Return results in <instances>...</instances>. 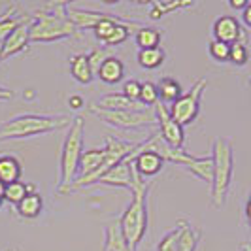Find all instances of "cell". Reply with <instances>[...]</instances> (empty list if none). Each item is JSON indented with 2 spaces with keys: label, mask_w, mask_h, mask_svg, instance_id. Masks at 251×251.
Returning a JSON list of instances; mask_svg holds the SVG:
<instances>
[{
  "label": "cell",
  "mask_w": 251,
  "mask_h": 251,
  "mask_svg": "<svg viewBox=\"0 0 251 251\" xmlns=\"http://www.w3.org/2000/svg\"><path fill=\"white\" fill-rule=\"evenodd\" d=\"M70 2H50L34 12L30 23V42H57L79 36V30L68 19Z\"/></svg>",
  "instance_id": "1"
},
{
  "label": "cell",
  "mask_w": 251,
  "mask_h": 251,
  "mask_svg": "<svg viewBox=\"0 0 251 251\" xmlns=\"http://www.w3.org/2000/svg\"><path fill=\"white\" fill-rule=\"evenodd\" d=\"M148 191H150V183L144 181V177L140 176L134 168V187L130 191L132 201L126 206L121 219L117 221L121 234L126 240L130 251H138L140 242L144 240L146 232H148V225H150V215H148V206H146Z\"/></svg>",
  "instance_id": "2"
},
{
  "label": "cell",
  "mask_w": 251,
  "mask_h": 251,
  "mask_svg": "<svg viewBox=\"0 0 251 251\" xmlns=\"http://www.w3.org/2000/svg\"><path fill=\"white\" fill-rule=\"evenodd\" d=\"M72 117L66 113L59 115H42V113H21L0 125V142L2 140L32 138L38 134H48L72 125Z\"/></svg>",
  "instance_id": "3"
},
{
  "label": "cell",
  "mask_w": 251,
  "mask_h": 251,
  "mask_svg": "<svg viewBox=\"0 0 251 251\" xmlns=\"http://www.w3.org/2000/svg\"><path fill=\"white\" fill-rule=\"evenodd\" d=\"M83 132H85V119L74 117L72 125L68 126L66 138L61 151V181L57 193L66 195L70 193V187L77 179L79 174V159L83 155Z\"/></svg>",
  "instance_id": "4"
},
{
  "label": "cell",
  "mask_w": 251,
  "mask_h": 251,
  "mask_svg": "<svg viewBox=\"0 0 251 251\" xmlns=\"http://www.w3.org/2000/svg\"><path fill=\"white\" fill-rule=\"evenodd\" d=\"M214 183H212V206L221 208L226 202V195L232 183L234 174V151H232V140L228 138H215L214 142Z\"/></svg>",
  "instance_id": "5"
},
{
  "label": "cell",
  "mask_w": 251,
  "mask_h": 251,
  "mask_svg": "<svg viewBox=\"0 0 251 251\" xmlns=\"http://www.w3.org/2000/svg\"><path fill=\"white\" fill-rule=\"evenodd\" d=\"M140 150V144L136 142H125V140H119V138H113V136H106V146H104V161H102L100 168L91 174V176L85 177H77L70 191H75V189H81V187H87V185H95L99 183L100 179L108 170H112L115 164L123 163L125 159H128L132 153H136Z\"/></svg>",
  "instance_id": "6"
},
{
  "label": "cell",
  "mask_w": 251,
  "mask_h": 251,
  "mask_svg": "<svg viewBox=\"0 0 251 251\" xmlns=\"http://www.w3.org/2000/svg\"><path fill=\"white\" fill-rule=\"evenodd\" d=\"M89 112L97 115L104 123L117 126V128H125V130L157 125L155 110H150V108H142V110H102L97 104H91Z\"/></svg>",
  "instance_id": "7"
},
{
  "label": "cell",
  "mask_w": 251,
  "mask_h": 251,
  "mask_svg": "<svg viewBox=\"0 0 251 251\" xmlns=\"http://www.w3.org/2000/svg\"><path fill=\"white\" fill-rule=\"evenodd\" d=\"M208 87V79L206 77H201L197 79L187 93H183L179 99H177L172 106H168L170 110V115L174 117V121H177L181 126L191 125L197 117H199V112H201V99L202 93Z\"/></svg>",
  "instance_id": "8"
},
{
  "label": "cell",
  "mask_w": 251,
  "mask_h": 251,
  "mask_svg": "<svg viewBox=\"0 0 251 251\" xmlns=\"http://www.w3.org/2000/svg\"><path fill=\"white\" fill-rule=\"evenodd\" d=\"M155 115H157V125H159V134L166 146L174 148V150H181L185 144V132L183 126L177 121H174V117L170 115L168 106L164 104H157L155 106Z\"/></svg>",
  "instance_id": "9"
},
{
  "label": "cell",
  "mask_w": 251,
  "mask_h": 251,
  "mask_svg": "<svg viewBox=\"0 0 251 251\" xmlns=\"http://www.w3.org/2000/svg\"><path fill=\"white\" fill-rule=\"evenodd\" d=\"M144 146H146V140L140 144V150H144ZM136 151V153H138ZM136 153H132L128 159H125L123 163L115 164L112 170H108L104 176L99 179V183L100 185H113V187H123V189H128V191H132L134 187V157H136Z\"/></svg>",
  "instance_id": "10"
},
{
  "label": "cell",
  "mask_w": 251,
  "mask_h": 251,
  "mask_svg": "<svg viewBox=\"0 0 251 251\" xmlns=\"http://www.w3.org/2000/svg\"><path fill=\"white\" fill-rule=\"evenodd\" d=\"M214 40H219L223 44H244L248 46V32L240 21L232 15H221L214 23Z\"/></svg>",
  "instance_id": "11"
},
{
  "label": "cell",
  "mask_w": 251,
  "mask_h": 251,
  "mask_svg": "<svg viewBox=\"0 0 251 251\" xmlns=\"http://www.w3.org/2000/svg\"><path fill=\"white\" fill-rule=\"evenodd\" d=\"M30 23H32V17L23 19L12 34L2 42V55H0V61H6V59H10L12 55H17V53H21V51H25L26 48H28V44H30Z\"/></svg>",
  "instance_id": "12"
},
{
  "label": "cell",
  "mask_w": 251,
  "mask_h": 251,
  "mask_svg": "<svg viewBox=\"0 0 251 251\" xmlns=\"http://www.w3.org/2000/svg\"><path fill=\"white\" fill-rule=\"evenodd\" d=\"M150 144H151V136L146 138L144 150L138 151L136 157H134V168H136V172H138L142 177L157 176L164 168V163H166L157 151L150 150Z\"/></svg>",
  "instance_id": "13"
},
{
  "label": "cell",
  "mask_w": 251,
  "mask_h": 251,
  "mask_svg": "<svg viewBox=\"0 0 251 251\" xmlns=\"http://www.w3.org/2000/svg\"><path fill=\"white\" fill-rule=\"evenodd\" d=\"M97 75H99V79L104 81V83L115 85V83L123 81V77H125V64H123V61L119 57L110 55L100 66V70L97 72Z\"/></svg>",
  "instance_id": "14"
},
{
  "label": "cell",
  "mask_w": 251,
  "mask_h": 251,
  "mask_svg": "<svg viewBox=\"0 0 251 251\" xmlns=\"http://www.w3.org/2000/svg\"><path fill=\"white\" fill-rule=\"evenodd\" d=\"M70 74L74 77L77 83L81 85H89L93 79H95V72L91 68L89 63V57L85 53H77L70 59Z\"/></svg>",
  "instance_id": "15"
},
{
  "label": "cell",
  "mask_w": 251,
  "mask_h": 251,
  "mask_svg": "<svg viewBox=\"0 0 251 251\" xmlns=\"http://www.w3.org/2000/svg\"><path fill=\"white\" fill-rule=\"evenodd\" d=\"M177 225L181 226V234H179V242H177V251H197L202 236V230L199 226H193L185 219H177Z\"/></svg>",
  "instance_id": "16"
},
{
  "label": "cell",
  "mask_w": 251,
  "mask_h": 251,
  "mask_svg": "<svg viewBox=\"0 0 251 251\" xmlns=\"http://www.w3.org/2000/svg\"><path fill=\"white\" fill-rule=\"evenodd\" d=\"M21 172H23V166H21L17 157H13V155H2L0 157V181L4 185L19 181Z\"/></svg>",
  "instance_id": "17"
},
{
  "label": "cell",
  "mask_w": 251,
  "mask_h": 251,
  "mask_svg": "<svg viewBox=\"0 0 251 251\" xmlns=\"http://www.w3.org/2000/svg\"><path fill=\"white\" fill-rule=\"evenodd\" d=\"M97 106L102 110H142L140 102L128 100L123 93H110L104 95L100 100L97 102Z\"/></svg>",
  "instance_id": "18"
},
{
  "label": "cell",
  "mask_w": 251,
  "mask_h": 251,
  "mask_svg": "<svg viewBox=\"0 0 251 251\" xmlns=\"http://www.w3.org/2000/svg\"><path fill=\"white\" fill-rule=\"evenodd\" d=\"M102 161H104V148L83 151V155L79 159V174H77V177H85L95 174L100 168Z\"/></svg>",
  "instance_id": "19"
},
{
  "label": "cell",
  "mask_w": 251,
  "mask_h": 251,
  "mask_svg": "<svg viewBox=\"0 0 251 251\" xmlns=\"http://www.w3.org/2000/svg\"><path fill=\"white\" fill-rule=\"evenodd\" d=\"M161 40H163V34L159 28L155 26H148L144 25L142 28H138L134 32V42L140 50H153V48H161Z\"/></svg>",
  "instance_id": "20"
},
{
  "label": "cell",
  "mask_w": 251,
  "mask_h": 251,
  "mask_svg": "<svg viewBox=\"0 0 251 251\" xmlns=\"http://www.w3.org/2000/svg\"><path fill=\"white\" fill-rule=\"evenodd\" d=\"M15 210H17V214L21 215V217H25V219H34L44 210V199L38 195L36 191L28 193L25 199L15 206Z\"/></svg>",
  "instance_id": "21"
},
{
  "label": "cell",
  "mask_w": 251,
  "mask_h": 251,
  "mask_svg": "<svg viewBox=\"0 0 251 251\" xmlns=\"http://www.w3.org/2000/svg\"><path fill=\"white\" fill-rule=\"evenodd\" d=\"M157 91H159V102L161 104H170V106L183 95V89L174 77H163L157 83Z\"/></svg>",
  "instance_id": "22"
},
{
  "label": "cell",
  "mask_w": 251,
  "mask_h": 251,
  "mask_svg": "<svg viewBox=\"0 0 251 251\" xmlns=\"http://www.w3.org/2000/svg\"><path fill=\"white\" fill-rule=\"evenodd\" d=\"M121 23H126V21L119 19V17L113 15V13H104V17H102L100 21L97 23V26L93 28V30H95V36L99 38L102 44H106V40L112 36L113 32H115V28L121 25Z\"/></svg>",
  "instance_id": "23"
},
{
  "label": "cell",
  "mask_w": 251,
  "mask_h": 251,
  "mask_svg": "<svg viewBox=\"0 0 251 251\" xmlns=\"http://www.w3.org/2000/svg\"><path fill=\"white\" fill-rule=\"evenodd\" d=\"M138 64L142 68H148V70H155L164 63L166 59V53L163 48H153V50H138Z\"/></svg>",
  "instance_id": "24"
},
{
  "label": "cell",
  "mask_w": 251,
  "mask_h": 251,
  "mask_svg": "<svg viewBox=\"0 0 251 251\" xmlns=\"http://www.w3.org/2000/svg\"><path fill=\"white\" fill-rule=\"evenodd\" d=\"M104 251H130L126 240L121 234L119 223L110 225L106 228V242H104Z\"/></svg>",
  "instance_id": "25"
},
{
  "label": "cell",
  "mask_w": 251,
  "mask_h": 251,
  "mask_svg": "<svg viewBox=\"0 0 251 251\" xmlns=\"http://www.w3.org/2000/svg\"><path fill=\"white\" fill-rule=\"evenodd\" d=\"M28 193H34V185H32V183H23V181L8 183V185L4 187V201L17 206Z\"/></svg>",
  "instance_id": "26"
},
{
  "label": "cell",
  "mask_w": 251,
  "mask_h": 251,
  "mask_svg": "<svg viewBox=\"0 0 251 251\" xmlns=\"http://www.w3.org/2000/svg\"><path fill=\"white\" fill-rule=\"evenodd\" d=\"M193 2H153L150 10V19L153 21H159L163 15L181 10V8H191Z\"/></svg>",
  "instance_id": "27"
},
{
  "label": "cell",
  "mask_w": 251,
  "mask_h": 251,
  "mask_svg": "<svg viewBox=\"0 0 251 251\" xmlns=\"http://www.w3.org/2000/svg\"><path fill=\"white\" fill-rule=\"evenodd\" d=\"M140 104H144V106H157V104H159V91H157V83H153V81H142Z\"/></svg>",
  "instance_id": "28"
},
{
  "label": "cell",
  "mask_w": 251,
  "mask_h": 251,
  "mask_svg": "<svg viewBox=\"0 0 251 251\" xmlns=\"http://www.w3.org/2000/svg\"><path fill=\"white\" fill-rule=\"evenodd\" d=\"M208 53H210V57L214 61H217V63H226L228 57H230V46L219 42V40H212L208 44Z\"/></svg>",
  "instance_id": "29"
},
{
  "label": "cell",
  "mask_w": 251,
  "mask_h": 251,
  "mask_svg": "<svg viewBox=\"0 0 251 251\" xmlns=\"http://www.w3.org/2000/svg\"><path fill=\"white\" fill-rule=\"evenodd\" d=\"M179 234H181V226L177 225L176 228H172L170 232H166L159 246H157V251H177V242H179Z\"/></svg>",
  "instance_id": "30"
},
{
  "label": "cell",
  "mask_w": 251,
  "mask_h": 251,
  "mask_svg": "<svg viewBox=\"0 0 251 251\" xmlns=\"http://www.w3.org/2000/svg\"><path fill=\"white\" fill-rule=\"evenodd\" d=\"M228 61L236 66H244V64L250 61V51H248V46L244 44H232L230 46V57Z\"/></svg>",
  "instance_id": "31"
},
{
  "label": "cell",
  "mask_w": 251,
  "mask_h": 251,
  "mask_svg": "<svg viewBox=\"0 0 251 251\" xmlns=\"http://www.w3.org/2000/svg\"><path fill=\"white\" fill-rule=\"evenodd\" d=\"M87 57H89V63H91V68H93V72H95V75H97V72L100 70V66L104 64V61H106L110 55H108L106 48H95Z\"/></svg>",
  "instance_id": "32"
},
{
  "label": "cell",
  "mask_w": 251,
  "mask_h": 251,
  "mask_svg": "<svg viewBox=\"0 0 251 251\" xmlns=\"http://www.w3.org/2000/svg\"><path fill=\"white\" fill-rule=\"evenodd\" d=\"M140 91H142V81L138 79H128L123 83V95H125L128 100L132 102H140Z\"/></svg>",
  "instance_id": "33"
},
{
  "label": "cell",
  "mask_w": 251,
  "mask_h": 251,
  "mask_svg": "<svg viewBox=\"0 0 251 251\" xmlns=\"http://www.w3.org/2000/svg\"><path fill=\"white\" fill-rule=\"evenodd\" d=\"M68 106H70L72 110H79V108H81V106H85V104H83V99H81L79 95H74V97H70V99H68Z\"/></svg>",
  "instance_id": "34"
},
{
  "label": "cell",
  "mask_w": 251,
  "mask_h": 251,
  "mask_svg": "<svg viewBox=\"0 0 251 251\" xmlns=\"http://www.w3.org/2000/svg\"><path fill=\"white\" fill-rule=\"evenodd\" d=\"M242 21H244V25L250 26V28H251V2H248L246 10L242 12Z\"/></svg>",
  "instance_id": "35"
},
{
  "label": "cell",
  "mask_w": 251,
  "mask_h": 251,
  "mask_svg": "<svg viewBox=\"0 0 251 251\" xmlns=\"http://www.w3.org/2000/svg\"><path fill=\"white\" fill-rule=\"evenodd\" d=\"M228 6H230V8H234V10H242V12H244V10H246V6H248V0H230V2H228Z\"/></svg>",
  "instance_id": "36"
},
{
  "label": "cell",
  "mask_w": 251,
  "mask_h": 251,
  "mask_svg": "<svg viewBox=\"0 0 251 251\" xmlns=\"http://www.w3.org/2000/svg\"><path fill=\"white\" fill-rule=\"evenodd\" d=\"M8 99H13V91L0 87V100H8Z\"/></svg>",
  "instance_id": "37"
},
{
  "label": "cell",
  "mask_w": 251,
  "mask_h": 251,
  "mask_svg": "<svg viewBox=\"0 0 251 251\" xmlns=\"http://www.w3.org/2000/svg\"><path fill=\"white\" fill-rule=\"evenodd\" d=\"M246 219H248V225L251 226V195L248 197V202H246Z\"/></svg>",
  "instance_id": "38"
},
{
  "label": "cell",
  "mask_w": 251,
  "mask_h": 251,
  "mask_svg": "<svg viewBox=\"0 0 251 251\" xmlns=\"http://www.w3.org/2000/svg\"><path fill=\"white\" fill-rule=\"evenodd\" d=\"M4 187H6V185L0 181V197H2V199H4Z\"/></svg>",
  "instance_id": "39"
},
{
  "label": "cell",
  "mask_w": 251,
  "mask_h": 251,
  "mask_svg": "<svg viewBox=\"0 0 251 251\" xmlns=\"http://www.w3.org/2000/svg\"><path fill=\"white\" fill-rule=\"evenodd\" d=\"M2 202H4V199H2V197H0V206H2Z\"/></svg>",
  "instance_id": "40"
},
{
  "label": "cell",
  "mask_w": 251,
  "mask_h": 251,
  "mask_svg": "<svg viewBox=\"0 0 251 251\" xmlns=\"http://www.w3.org/2000/svg\"><path fill=\"white\" fill-rule=\"evenodd\" d=\"M0 55H2V44H0Z\"/></svg>",
  "instance_id": "41"
},
{
  "label": "cell",
  "mask_w": 251,
  "mask_h": 251,
  "mask_svg": "<svg viewBox=\"0 0 251 251\" xmlns=\"http://www.w3.org/2000/svg\"><path fill=\"white\" fill-rule=\"evenodd\" d=\"M250 251H251V244H250Z\"/></svg>",
  "instance_id": "42"
}]
</instances>
